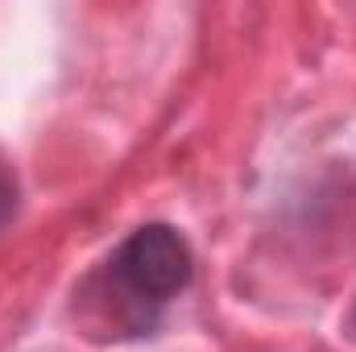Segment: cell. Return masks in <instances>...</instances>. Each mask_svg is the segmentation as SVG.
Wrapping results in <instances>:
<instances>
[{
	"mask_svg": "<svg viewBox=\"0 0 356 352\" xmlns=\"http://www.w3.org/2000/svg\"><path fill=\"white\" fill-rule=\"evenodd\" d=\"M191 245L178 237L170 224H145L129 232V241L112 253L108 273L112 282L141 307H162L191 282Z\"/></svg>",
	"mask_w": 356,
	"mask_h": 352,
	"instance_id": "1",
	"label": "cell"
},
{
	"mask_svg": "<svg viewBox=\"0 0 356 352\" xmlns=\"http://www.w3.org/2000/svg\"><path fill=\"white\" fill-rule=\"evenodd\" d=\"M13 211H17V170H13V162L0 154V228L13 220Z\"/></svg>",
	"mask_w": 356,
	"mask_h": 352,
	"instance_id": "2",
	"label": "cell"
}]
</instances>
